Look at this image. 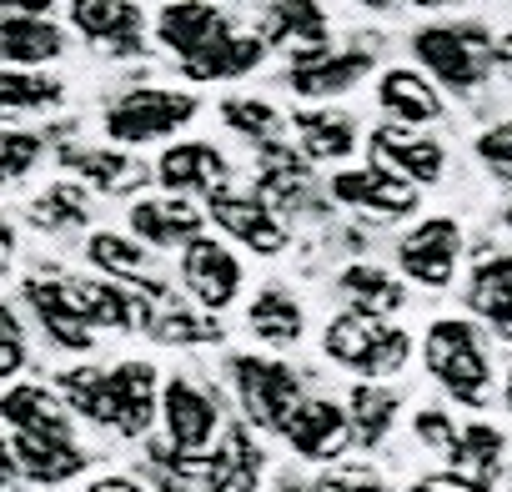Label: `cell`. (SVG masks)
Returning a JSON list of instances; mask_svg holds the SVG:
<instances>
[{
	"label": "cell",
	"instance_id": "6da1fadb",
	"mask_svg": "<svg viewBox=\"0 0 512 492\" xmlns=\"http://www.w3.org/2000/svg\"><path fill=\"white\" fill-rule=\"evenodd\" d=\"M66 407L76 417H86L91 427L101 432H116L126 442L146 437L156 427V412H161V372L151 362H116V367H66L56 382H51Z\"/></svg>",
	"mask_w": 512,
	"mask_h": 492
},
{
	"label": "cell",
	"instance_id": "7a4b0ae2",
	"mask_svg": "<svg viewBox=\"0 0 512 492\" xmlns=\"http://www.w3.org/2000/svg\"><path fill=\"white\" fill-rule=\"evenodd\" d=\"M422 367L452 402L487 407V397H492V352H487V332L477 322L437 317L422 337Z\"/></svg>",
	"mask_w": 512,
	"mask_h": 492
},
{
	"label": "cell",
	"instance_id": "3957f363",
	"mask_svg": "<svg viewBox=\"0 0 512 492\" xmlns=\"http://www.w3.org/2000/svg\"><path fill=\"white\" fill-rule=\"evenodd\" d=\"M322 357L362 382H387L407 367L412 357V337L392 322V317H372V312H337L322 327Z\"/></svg>",
	"mask_w": 512,
	"mask_h": 492
},
{
	"label": "cell",
	"instance_id": "277c9868",
	"mask_svg": "<svg viewBox=\"0 0 512 492\" xmlns=\"http://www.w3.org/2000/svg\"><path fill=\"white\" fill-rule=\"evenodd\" d=\"M201 101L191 91H171V86H131L116 101H106L101 111V131L111 146L131 151V146H151V141H171L176 131H186L196 121Z\"/></svg>",
	"mask_w": 512,
	"mask_h": 492
},
{
	"label": "cell",
	"instance_id": "5b68a950",
	"mask_svg": "<svg viewBox=\"0 0 512 492\" xmlns=\"http://www.w3.org/2000/svg\"><path fill=\"white\" fill-rule=\"evenodd\" d=\"M412 56L437 91H457V96L477 91L497 66V46L487 41L482 26H442V21L412 31Z\"/></svg>",
	"mask_w": 512,
	"mask_h": 492
},
{
	"label": "cell",
	"instance_id": "8992f818",
	"mask_svg": "<svg viewBox=\"0 0 512 492\" xmlns=\"http://www.w3.org/2000/svg\"><path fill=\"white\" fill-rule=\"evenodd\" d=\"M161 432H166V447L181 457V462H201L221 432H226V402L211 382L191 377V372H176L161 382V412H156Z\"/></svg>",
	"mask_w": 512,
	"mask_h": 492
},
{
	"label": "cell",
	"instance_id": "52a82bcc",
	"mask_svg": "<svg viewBox=\"0 0 512 492\" xmlns=\"http://www.w3.org/2000/svg\"><path fill=\"white\" fill-rule=\"evenodd\" d=\"M226 377H231V397L241 407V422L256 432H282L292 407L307 397L302 372L287 367L282 357H262V352H236L226 362Z\"/></svg>",
	"mask_w": 512,
	"mask_h": 492
},
{
	"label": "cell",
	"instance_id": "ba28073f",
	"mask_svg": "<svg viewBox=\"0 0 512 492\" xmlns=\"http://www.w3.org/2000/svg\"><path fill=\"white\" fill-rule=\"evenodd\" d=\"M176 287L191 297L196 312H226L246 292V267L236 246H226L216 231H201L176 252Z\"/></svg>",
	"mask_w": 512,
	"mask_h": 492
},
{
	"label": "cell",
	"instance_id": "9c48e42d",
	"mask_svg": "<svg viewBox=\"0 0 512 492\" xmlns=\"http://www.w3.org/2000/svg\"><path fill=\"white\" fill-rule=\"evenodd\" d=\"M206 226L211 231H221V241L226 246H241V252H251V257H282L287 246H292V231H287V221L256 196V191H216V196H206Z\"/></svg>",
	"mask_w": 512,
	"mask_h": 492
},
{
	"label": "cell",
	"instance_id": "30bf717a",
	"mask_svg": "<svg viewBox=\"0 0 512 492\" xmlns=\"http://www.w3.org/2000/svg\"><path fill=\"white\" fill-rule=\"evenodd\" d=\"M457 262H462V226L457 216H422L412 231H402L397 241V272L427 292H442L457 282Z\"/></svg>",
	"mask_w": 512,
	"mask_h": 492
},
{
	"label": "cell",
	"instance_id": "8fae6325",
	"mask_svg": "<svg viewBox=\"0 0 512 492\" xmlns=\"http://www.w3.org/2000/svg\"><path fill=\"white\" fill-rule=\"evenodd\" d=\"M86 262H91L96 277H106L116 287H131L146 302H166L171 297V282H166L156 252H151V246H141L131 231H106V226L101 231H86Z\"/></svg>",
	"mask_w": 512,
	"mask_h": 492
},
{
	"label": "cell",
	"instance_id": "7c38bea8",
	"mask_svg": "<svg viewBox=\"0 0 512 492\" xmlns=\"http://www.w3.org/2000/svg\"><path fill=\"white\" fill-rule=\"evenodd\" d=\"M327 196L347 211H362V216H377V221H402V216H417L422 206V186H412L407 176L367 161V166H342L332 181H327Z\"/></svg>",
	"mask_w": 512,
	"mask_h": 492
},
{
	"label": "cell",
	"instance_id": "4fadbf2b",
	"mask_svg": "<svg viewBox=\"0 0 512 492\" xmlns=\"http://www.w3.org/2000/svg\"><path fill=\"white\" fill-rule=\"evenodd\" d=\"M0 427L21 442H81L76 412L51 382H11L0 392Z\"/></svg>",
	"mask_w": 512,
	"mask_h": 492
},
{
	"label": "cell",
	"instance_id": "5bb4252c",
	"mask_svg": "<svg viewBox=\"0 0 512 492\" xmlns=\"http://www.w3.org/2000/svg\"><path fill=\"white\" fill-rule=\"evenodd\" d=\"M21 302H26L31 327H36L56 352H71V357L96 352V332H91V322L81 317V307H76L66 277H26V282H21Z\"/></svg>",
	"mask_w": 512,
	"mask_h": 492
},
{
	"label": "cell",
	"instance_id": "9a60e30c",
	"mask_svg": "<svg viewBox=\"0 0 512 492\" xmlns=\"http://www.w3.org/2000/svg\"><path fill=\"white\" fill-rule=\"evenodd\" d=\"M277 437H282L302 462H317V467L342 462V457L357 447L347 407H342V402H332V397H312V392L292 407V417H287V427H282Z\"/></svg>",
	"mask_w": 512,
	"mask_h": 492
},
{
	"label": "cell",
	"instance_id": "2e32d148",
	"mask_svg": "<svg viewBox=\"0 0 512 492\" xmlns=\"http://www.w3.org/2000/svg\"><path fill=\"white\" fill-rule=\"evenodd\" d=\"M126 231L141 246H151V252H181L186 241H196L206 231V211L196 201H186V196H171V191L136 196L126 206Z\"/></svg>",
	"mask_w": 512,
	"mask_h": 492
},
{
	"label": "cell",
	"instance_id": "e0dca14e",
	"mask_svg": "<svg viewBox=\"0 0 512 492\" xmlns=\"http://www.w3.org/2000/svg\"><path fill=\"white\" fill-rule=\"evenodd\" d=\"M226 176H231V166H226V151L216 146V141H171L161 156H156V166H151V181H161V191H171V196H216V191H226Z\"/></svg>",
	"mask_w": 512,
	"mask_h": 492
},
{
	"label": "cell",
	"instance_id": "ac0fdd59",
	"mask_svg": "<svg viewBox=\"0 0 512 492\" xmlns=\"http://www.w3.org/2000/svg\"><path fill=\"white\" fill-rule=\"evenodd\" d=\"M231 16L216 6V0H166L156 11V46L171 51L181 66L196 61L201 51H211L221 36H231Z\"/></svg>",
	"mask_w": 512,
	"mask_h": 492
},
{
	"label": "cell",
	"instance_id": "d6986e66",
	"mask_svg": "<svg viewBox=\"0 0 512 492\" xmlns=\"http://www.w3.org/2000/svg\"><path fill=\"white\" fill-rule=\"evenodd\" d=\"M372 71V56L367 51H332V46H322V51H307V56H292V66H287V91L292 96H302V101H332V96H347L362 76Z\"/></svg>",
	"mask_w": 512,
	"mask_h": 492
},
{
	"label": "cell",
	"instance_id": "ffe728a7",
	"mask_svg": "<svg viewBox=\"0 0 512 492\" xmlns=\"http://www.w3.org/2000/svg\"><path fill=\"white\" fill-rule=\"evenodd\" d=\"M367 151H372L377 166L407 176L412 186H432V181H442V171H447L442 141H437V136H422V131H412V126L382 121V126L367 136Z\"/></svg>",
	"mask_w": 512,
	"mask_h": 492
},
{
	"label": "cell",
	"instance_id": "44dd1931",
	"mask_svg": "<svg viewBox=\"0 0 512 492\" xmlns=\"http://www.w3.org/2000/svg\"><path fill=\"white\" fill-rule=\"evenodd\" d=\"M66 21L81 41H91L111 56L141 51V6L136 0H66Z\"/></svg>",
	"mask_w": 512,
	"mask_h": 492
},
{
	"label": "cell",
	"instance_id": "7402d4cb",
	"mask_svg": "<svg viewBox=\"0 0 512 492\" xmlns=\"http://www.w3.org/2000/svg\"><path fill=\"white\" fill-rule=\"evenodd\" d=\"M71 51V36L56 16H0V66L46 71Z\"/></svg>",
	"mask_w": 512,
	"mask_h": 492
},
{
	"label": "cell",
	"instance_id": "603a6c76",
	"mask_svg": "<svg viewBox=\"0 0 512 492\" xmlns=\"http://www.w3.org/2000/svg\"><path fill=\"white\" fill-rule=\"evenodd\" d=\"M262 467L267 457L251 442V427H226L201 457V492H262Z\"/></svg>",
	"mask_w": 512,
	"mask_h": 492
},
{
	"label": "cell",
	"instance_id": "cb8c5ba5",
	"mask_svg": "<svg viewBox=\"0 0 512 492\" xmlns=\"http://www.w3.org/2000/svg\"><path fill=\"white\" fill-rule=\"evenodd\" d=\"M377 106H382V116L392 121V126H412V131H422V126H432V121H442V91L417 71V66H392V71H382L377 76Z\"/></svg>",
	"mask_w": 512,
	"mask_h": 492
},
{
	"label": "cell",
	"instance_id": "d4e9b609",
	"mask_svg": "<svg viewBox=\"0 0 512 492\" xmlns=\"http://www.w3.org/2000/svg\"><path fill=\"white\" fill-rule=\"evenodd\" d=\"M61 161H66L71 181H81L86 191H101V196H131L151 181V171L121 146H71Z\"/></svg>",
	"mask_w": 512,
	"mask_h": 492
},
{
	"label": "cell",
	"instance_id": "484cf974",
	"mask_svg": "<svg viewBox=\"0 0 512 492\" xmlns=\"http://www.w3.org/2000/svg\"><path fill=\"white\" fill-rule=\"evenodd\" d=\"M262 46H277V51H292V56H307V51H322L332 46V21L317 0H272L262 11Z\"/></svg>",
	"mask_w": 512,
	"mask_h": 492
},
{
	"label": "cell",
	"instance_id": "4316f807",
	"mask_svg": "<svg viewBox=\"0 0 512 492\" xmlns=\"http://www.w3.org/2000/svg\"><path fill=\"white\" fill-rule=\"evenodd\" d=\"M81 317L91 322V332H136L146 327V297H136L131 287H116L106 277H66Z\"/></svg>",
	"mask_w": 512,
	"mask_h": 492
},
{
	"label": "cell",
	"instance_id": "83f0119b",
	"mask_svg": "<svg viewBox=\"0 0 512 492\" xmlns=\"http://www.w3.org/2000/svg\"><path fill=\"white\" fill-rule=\"evenodd\" d=\"M246 332L272 347V352H287V347H302L307 337V307L287 292V287H262L251 302H246Z\"/></svg>",
	"mask_w": 512,
	"mask_h": 492
},
{
	"label": "cell",
	"instance_id": "f1b7e54d",
	"mask_svg": "<svg viewBox=\"0 0 512 492\" xmlns=\"http://www.w3.org/2000/svg\"><path fill=\"white\" fill-rule=\"evenodd\" d=\"M292 141L302 146L307 161H347L362 136H357V121L337 106H302L292 111Z\"/></svg>",
	"mask_w": 512,
	"mask_h": 492
},
{
	"label": "cell",
	"instance_id": "f546056e",
	"mask_svg": "<svg viewBox=\"0 0 512 492\" xmlns=\"http://www.w3.org/2000/svg\"><path fill=\"white\" fill-rule=\"evenodd\" d=\"M467 307L502 342H512V257L492 252V257H482L472 267V277H467Z\"/></svg>",
	"mask_w": 512,
	"mask_h": 492
},
{
	"label": "cell",
	"instance_id": "4dcf8cb0",
	"mask_svg": "<svg viewBox=\"0 0 512 492\" xmlns=\"http://www.w3.org/2000/svg\"><path fill=\"white\" fill-rule=\"evenodd\" d=\"M11 452H16L21 477L36 487H66V482L91 472V452L81 442H21V437H11Z\"/></svg>",
	"mask_w": 512,
	"mask_h": 492
},
{
	"label": "cell",
	"instance_id": "1f68e13d",
	"mask_svg": "<svg viewBox=\"0 0 512 492\" xmlns=\"http://www.w3.org/2000/svg\"><path fill=\"white\" fill-rule=\"evenodd\" d=\"M337 292L347 297L352 312H372V317H392L407 307V282L377 262H352L337 277Z\"/></svg>",
	"mask_w": 512,
	"mask_h": 492
},
{
	"label": "cell",
	"instance_id": "d6a6232c",
	"mask_svg": "<svg viewBox=\"0 0 512 492\" xmlns=\"http://www.w3.org/2000/svg\"><path fill=\"white\" fill-rule=\"evenodd\" d=\"M267 61V46H262V36L256 31H231V36H221L211 51H201L196 61H186L181 71L191 76V81H241V76H251L256 66Z\"/></svg>",
	"mask_w": 512,
	"mask_h": 492
},
{
	"label": "cell",
	"instance_id": "836d02e7",
	"mask_svg": "<svg viewBox=\"0 0 512 492\" xmlns=\"http://www.w3.org/2000/svg\"><path fill=\"white\" fill-rule=\"evenodd\" d=\"M61 101H66L61 76H51V71H16V66H0V126L16 121V116L56 111Z\"/></svg>",
	"mask_w": 512,
	"mask_h": 492
},
{
	"label": "cell",
	"instance_id": "e575fe53",
	"mask_svg": "<svg viewBox=\"0 0 512 492\" xmlns=\"http://www.w3.org/2000/svg\"><path fill=\"white\" fill-rule=\"evenodd\" d=\"M31 226L36 231H56V236H66V231H91V191L81 186V181H51L36 201H31Z\"/></svg>",
	"mask_w": 512,
	"mask_h": 492
},
{
	"label": "cell",
	"instance_id": "d590c367",
	"mask_svg": "<svg viewBox=\"0 0 512 492\" xmlns=\"http://www.w3.org/2000/svg\"><path fill=\"white\" fill-rule=\"evenodd\" d=\"M342 407H347V417H352L357 447H377V442L392 432L402 397H397V387H387V382H357V387L347 392Z\"/></svg>",
	"mask_w": 512,
	"mask_h": 492
},
{
	"label": "cell",
	"instance_id": "8d00e7d4",
	"mask_svg": "<svg viewBox=\"0 0 512 492\" xmlns=\"http://www.w3.org/2000/svg\"><path fill=\"white\" fill-rule=\"evenodd\" d=\"M447 457H452V472H457V477L492 487L497 462H502V432L487 427V422H462L457 437L447 442Z\"/></svg>",
	"mask_w": 512,
	"mask_h": 492
},
{
	"label": "cell",
	"instance_id": "74e56055",
	"mask_svg": "<svg viewBox=\"0 0 512 492\" xmlns=\"http://www.w3.org/2000/svg\"><path fill=\"white\" fill-rule=\"evenodd\" d=\"M221 126H226L231 136L256 141V146H277L287 121H282V111H277L272 101H262V96H231V101H221Z\"/></svg>",
	"mask_w": 512,
	"mask_h": 492
},
{
	"label": "cell",
	"instance_id": "f35d334b",
	"mask_svg": "<svg viewBox=\"0 0 512 492\" xmlns=\"http://www.w3.org/2000/svg\"><path fill=\"white\" fill-rule=\"evenodd\" d=\"M146 337L161 342V347H191V342H211V337H221V332H211L206 317L176 312L171 297H166V302H151V307H146Z\"/></svg>",
	"mask_w": 512,
	"mask_h": 492
},
{
	"label": "cell",
	"instance_id": "ab89813d",
	"mask_svg": "<svg viewBox=\"0 0 512 492\" xmlns=\"http://www.w3.org/2000/svg\"><path fill=\"white\" fill-rule=\"evenodd\" d=\"M46 156V141L41 131H11V126H0V186H11V181H26Z\"/></svg>",
	"mask_w": 512,
	"mask_h": 492
},
{
	"label": "cell",
	"instance_id": "60d3db41",
	"mask_svg": "<svg viewBox=\"0 0 512 492\" xmlns=\"http://www.w3.org/2000/svg\"><path fill=\"white\" fill-rule=\"evenodd\" d=\"M31 362V342H26V322L0 302V382H21Z\"/></svg>",
	"mask_w": 512,
	"mask_h": 492
},
{
	"label": "cell",
	"instance_id": "b9f144b4",
	"mask_svg": "<svg viewBox=\"0 0 512 492\" xmlns=\"http://www.w3.org/2000/svg\"><path fill=\"white\" fill-rule=\"evenodd\" d=\"M477 161L497 176V181H512V121H497L477 136Z\"/></svg>",
	"mask_w": 512,
	"mask_h": 492
},
{
	"label": "cell",
	"instance_id": "7bdbcfd3",
	"mask_svg": "<svg viewBox=\"0 0 512 492\" xmlns=\"http://www.w3.org/2000/svg\"><path fill=\"white\" fill-rule=\"evenodd\" d=\"M312 492H387L372 472H332V477H322V482H312Z\"/></svg>",
	"mask_w": 512,
	"mask_h": 492
},
{
	"label": "cell",
	"instance_id": "ee69618b",
	"mask_svg": "<svg viewBox=\"0 0 512 492\" xmlns=\"http://www.w3.org/2000/svg\"><path fill=\"white\" fill-rule=\"evenodd\" d=\"M407 492H492V487L467 482V477H457V472H432V477H417Z\"/></svg>",
	"mask_w": 512,
	"mask_h": 492
},
{
	"label": "cell",
	"instance_id": "f6af8a7d",
	"mask_svg": "<svg viewBox=\"0 0 512 492\" xmlns=\"http://www.w3.org/2000/svg\"><path fill=\"white\" fill-rule=\"evenodd\" d=\"M81 492H151L141 477H126V472H106V477H91Z\"/></svg>",
	"mask_w": 512,
	"mask_h": 492
},
{
	"label": "cell",
	"instance_id": "bcb514c9",
	"mask_svg": "<svg viewBox=\"0 0 512 492\" xmlns=\"http://www.w3.org/2000/svg\"><path fill=\"white\" fill-rule=\"evenodd\" d=\"M26 477H21V467H16V452H11V437H6V427H0V492H16Z\"/></svg>",
	"mask_w": 512,
	"mask_h": 492
},
{
	"label": "cell",
	"instance_id": "7dc6e473",
	"mask_svg": "<svg viewBox=\"0 0 512 492\" xmlns=\"http://www.w3.org/2000/svg\"><path fill=\"white\" fill-rule=\"evenodd\" d=\"M16 246H21V231H16L11 211L0 206V272H11V262H16Z\"/></svg>",
	"mask_w": 512,
	"mask_h": 492
},
{
	"label": "cell",
	"instance_id": "c3c4849f",
	"mask_svg": "<svg viewBox=\"0 0 512 492\" xmlns=\"http://www.w3.org/2000/svg\"><path fill=\"white\" fill-rule=\"evenodd\" d=\"M56 0H0V16H51Z\"/></svg>",
	"mask_w": 512,
	"mask_h": 492
},
{
	"label": "cell",
	"instance_id": "681fc988",
	"mask_svg": "<svg viewBox=\"0 0 512 492\" xmlns=\"http://www.w3.org/2000/svg\"><path fill=\"white\" fill-rule=\"evenodd\" d=\"M412 6H422V11H442V6H467V0H412Z\"/></svg>",
	"mask_w": 512,
	"mask_h": 492
},
{
	"label": "cell",
	"instance_id": "f907efd6",
	"mask_svg": "<svg viewBox=\"0 0 512 492\" xmlns=\"http://www.w3.org/2000/svg\"><path fill=\"white\" fill-rule=\"evenodd\" d=\"M277 492H312V482H297V477H282Z\"/></svg>",
	"mask_w": 512,
	"mask_h": 492
},
{
	"label": "cell",
	"instance_id": "816d5d0a",
	"mask_svg": "<svg viewBox=\"0 0 512 492\" xmlns=\"http://www.w3.org/2000/svg\"><path fill=\"white\" fill-rule=\"evenodd\" d=\"M352 6H362V11H387L392 0H352Z\"/></svg>",
	"mask_w": 512,
	"mask_h": 492
},
{
	"label": "cell",
	"instance_id": "f5cc1de1",
	"mask_svg": "<svg viewBox=\"0 0 512 492\" xmlns=\"http://www.w3.org/2000/svg\"><path fill=\"white\" fill-rule=\"evenodd\" d=\"M497 61H507V71H512V41H502V46H497Z\"/></svg>",
	"mask_w": 512,
	"mask_h": 492
},
{
	"label": "cell",
	"instance_id": "db71d44e",
	"mask_svg": "<svg viewBox=\"0 0 512 492\" xmlns=\"http://www.w3.org/2000/svg\"><path fill=\"white\" fill-rule=\"evenodd\" d=\"M502 402H507V412H512V372H507V382H502Z\"/></svg>",
	"mask_w": 512,
	"mask_h": 492
},
{
	"label": "cell",
	"instance_id": "11a10c76",
	"mask_svg": "<svg viewBox=\"0 0 512 492\" xmlns=\"http://www.w3.org/2000/svg\"><path fill=\"white\" fill-rule=\"evenodd\" d=\"M502 221H507V231H512V206H507V211H502Z\"/></svg>",
	"mask_w": 512,
	"mask_h": 492
}]
</instances>
